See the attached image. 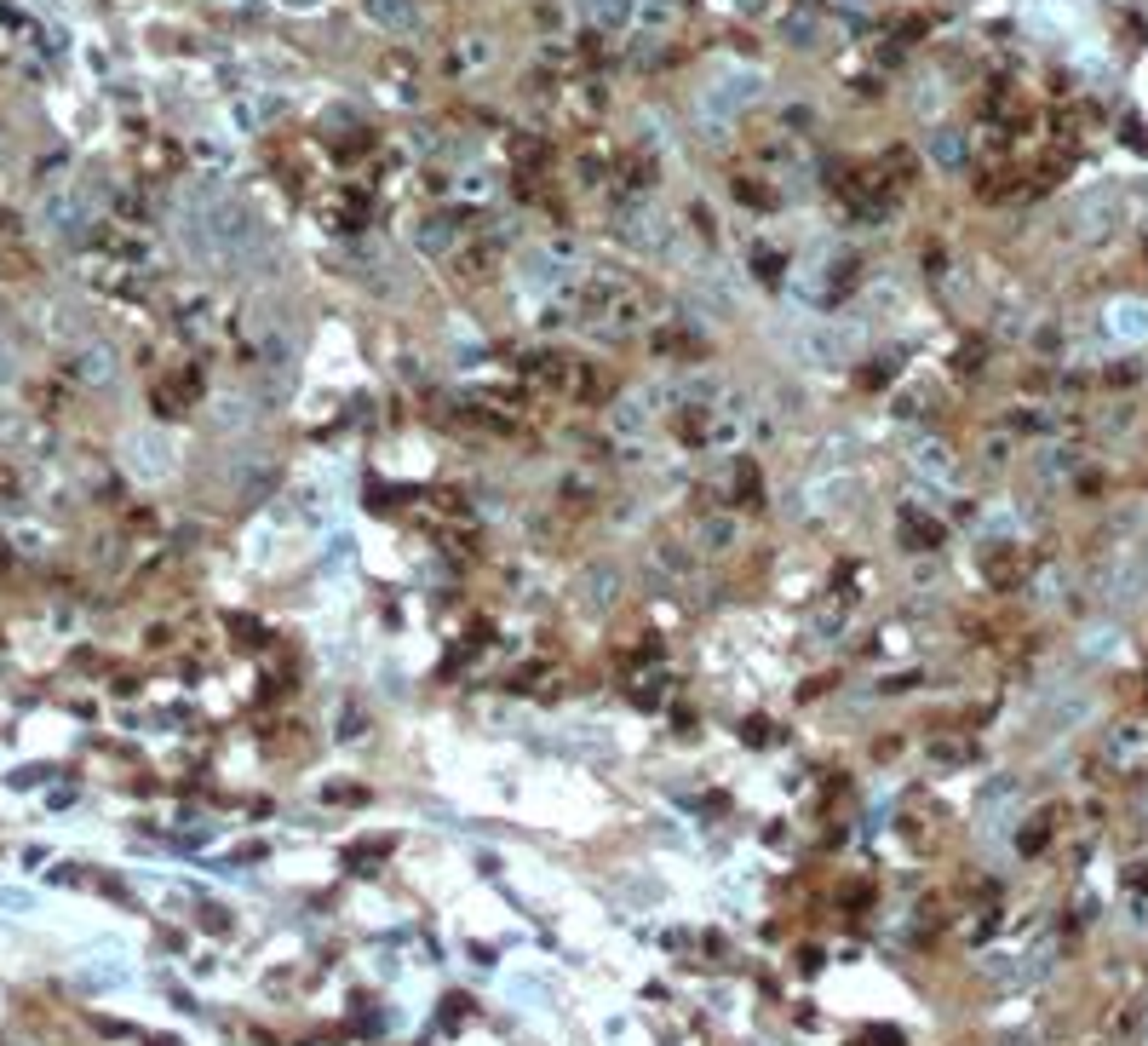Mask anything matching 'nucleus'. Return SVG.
<instances>
[{
	"label": "nucleus",
	"instance_id": "1",
	"mask_svg": "<svg viewBox=\"0 0 1148 1046\" xmlns=\"http://www.w3.org/2000/svg\"><path fill=\"white\" fill-rule=\"evenodd\" d=\"M758 93H764V70L724 63V70H712L706 87H701V116H706V121H735Z\"/></svg>",
	"mask_w": 1148,
	"mask_h": 1046
},
{
	"label": "nucleus",
	"instance_id": "2",
	"mask_svg": "<svg viewBox=\"0 0 1148 1046\" xmlns=\"http://www.w3.org/2000/svg\"><path fill=\"white\" fill-rule=\"evenodd\" d=\"M121 460H126V472L144 478V483L172 478V443H167V432H156V425H144V432H126Z\"/></svg>",
	"mask_w": 1148,
	"mask_h": 1046
},
{
	"label": "nucleus",
	"instance_id": "3",
	"mask_svg": "<svg viewBox=\"0 0 1148 1046\" xmlns=\"http://www.w3.org/2000/svg\"><path fill=\"white\" fill-rule=\"evenodd\" d=\"M620 592H626V575H620V564H609V558H597V564H586L580 569V610L586 615H609L615 604H620Z\"/></svg>",
	"mask_w": 1148,
	"mask_h": 1046
},
{
	"label": "nucleus",
	"instance_id": "4",
	"mask_svg": "<svg viewBox=\"0 0 1148 1046\" xmlns=\"http://www.w3.org/2000/svg\"><path fill=\"white\" fill-rule=\"evenodd\" d=\"M70 369H75V380H81V386H93V391H110L115 380H121V357H115V346H110V339H81Z\"/></svg>",
	"mask_w": 1148,
	"mask_h": 1046
},
{
	"label": "nucleus",
	"instance_id": "5",
	"mask_svg": "<svg viewBox=\"0 0 1148 1046\" xmlns=\"http://www.w3.org/2000/svg\"><path fill=\"white\" fill-rule=\"evenodd\" d=\"M86 219H93V202H81L75 190H47V196H40V225H47L52 237L75 242L86 230Z\"/></svg>",
	"mask_w": 1148,
	"mask_h": 1046
},
{
	"label": "nucleus",
	"instance_id": "6",
	"mask_svg": "<svg viewBox=\"0 0 1148 1046\" xmlns=\"http://www.w3.org/2000/svg\"><path fill=\"white\" fill-rule=\"evenodd\" d=\"M907 460H913V472L924 483H942V489L959 483V460H953V448L942 437H913V443H907Z\"/></svg>",
	"mask_w": 1148,
	"mask_h": 1046
},
{
	"label": "nucleus",
	"instance_id": "7",
	"mask_svg": "<svg viewBox=\"0 0 1148 1046\" xmlns=\"http://www.w3.org/2000/svg\"><path fill=\"white\" fill-rule=\"evenodd\" d=\"M655 432V402L649 397H615L609 402V437L615 443H643Z\"/></svg>",
	"mask_w": 1148,
	"mask_h": 1046
},
{
	"label": "nucleus",
	"instance_id": "8",
	"mask_svg": "<svg viewBox=\"0 0 1148 1046\" xmlns=\"http://www.w3.org/2000/svg\"><path fill=\"white\" fill-rule=\"evenodd\" d=\"M281 483V466L270 455H247V460H235L230 466V489L242 501H258V495H270V489Z\"/></svg>",
	"mask_w": 1148,
	"mask_h": 1046
},
{
	"label": "nucleus",
	"instance_id": "9",
	"mask_svg": "<svg viewBox=\"0 0 1148 1046\" xmlns=\"http://www.w3.org/2000/svg\"><path fill=\"white\" fill-rule=\"evenodd\" d=\"M924 156L936 161V173H965V167H970V138L959 133V127H930Z\"/></svg>",
	"mask_w": 1148,
	"mask_h": 1046
},
{
	"label": "nucleus",
	"instance_id": "10",
	"mask_svg": "<svg viewBox=\"0 0 1148 1046\" xmlns=\"http://www.w3.org/2000/svg\"><path fill=\"white\" fill-rule=\"evenodd\" d=\"M362 12L374 17L385 35H414L420 29V0H362Z\"/></svg>",
	"mask_w": 1148,
	"mask_h": 1046
},
{
	"label": "nucleus",
	"instance_id": "11",
	"mask_svg": "<svg viewBox=\"0 0 1148 1046\" xmlns=\"http://www.w3.org/2000/svg\"><path fill=\"white\" fill-rule=\"evenodd\" d=\"M1109 334L1114 339H1148V305L1143 299H1114L1109 305Z\"/></svg>",
	"mask_w": 1148,
	"mask_h": 1046
},
{
	"label": "nucleus",
	"instance_id": "12",
	"mask_svg": "<svg viewBox=\"0 0 1148 1046\" xmlns=\"http://www.w3.org/2000/svg\"><path fill=\"white\" fill-rule=\"evenodd\" d=\"M810 339H815V346H810V357H815V362H850L861 334H856V328H815Z\"/></svg>",
	"mask_w": 1148,
	"mask_h": 1046
},
{
	"label": "nucleus",
	"instance_id": "13",
	"mask_svg": "<svg viewBox=\"0 0 1148 1046\" xmlns=\"http://www.w3.org/2000/svg\"><path fill=\"white\" fill-rule=\"evenodd\" d=\"M902 541H907V546H936V541H942V518H930V512L907 506V512H902Z\"/></svg>",
	"mask_w": 1148,
	"mask_h": 1046
},
{
	"label": "nucleus",
	"instance_id": "14",
	"mask_svg": "<svg viewBox=\"0 0 1148 1046\" xmlns=\"http://www.w3.org/2000/svg\"><path fill=\"white\" fill-rule=\"evenodd\" d=\"M420 248H425V253H448V248H460V225L443 219V213H437V219H425V225H420Z\"/></svg>",
	"mask_w": 1148,
	"mask_h": 1046
},
{
	"label": "nucleus",
	"instance_id": "15",
	"mask_svg": "<svg viewBox=\"0 0 1148 1046\" xmlns=\"http://www.w3.org/2000/svg\"><path fill=\"white\" fill-rule=\"evenodd\" d=\"M126 977L133 972H126L121 960H98V966H81V989H121Z\"/></svg>",
	"mask_w": 1148,
	"mask_h": 1046
},
{
	"label": "nucleus",
	"instance_id": "16",
	"mask_svg": "<svg viewBox=\"0 0 1148 1046\" xmlns=\"http://www.w3.org/2000/svg\"><path fill=\"white\" fill-rule=\"evenodd\" d=\"M247 420H253V402L247 397H219V402H213V425H219V432H242Z\"/></svg>",
	"mask_w": 1148,
	"mask_h": 1046
},
{
	"label": "nucleus",
	"instance_id": "17",
	"mask_svg": "<svg viewBox=\"0 0 1148 1046\" xmlns=\"http://www.w3.org/2000/svg\"><path fill=\"white\" fill-rule=\"evenodd\" d=\"M782 40H787V47H815L821 24H815L810 12H793V17H782Z\"/></svg>",
	"mask_w": 1148,
	"mask_h": 1046
},
{
	"label": "nucleus",
	"instance_id": "18",
	"mask_svg": "<svg viewBox=\"0 0 1148 1046\" xmlns=\"http://www.w3.org/2000/svg\"><path fill=\"white\" fill-rule=\"evenodd\" d=\"M695 541H701L706 552H724V546H735V518H701Z\"/></svg>",
	"mask_w": 1148,
	"mask_h": 1046
},
{
	"label": "nucleus",
	"instance_id": "19",
	"mask_svg": "<svg viewBox=\"0 0 1148 1046\" xmlns=\"http://www.w3.org/2000/svg\"><path fill=\"white\" fill-rule=\"evenodd\" d=\"M333 736H339V742H356V736H367V708H362V701H344V708H339V719H333Z\"/></svg>",
	"mask_w": 1148,
	"mask_h": 1046
},
{
	"label": "nucleus",
	"instance_id": "20",
	"mask_svg": "<svg viewBox=\"0 0 1148 1046\" xmlns=\"http://www.w3.org/2000/svg\"><path fill=\"white\" fill-rule=\"evenodd\" d=\"M729 478H735L729 489H735L741 501H752V506L764 501V483H758V466H752V460H735V466H729Z\"/></svg>",
	"mask_w": 1148,
	"mask_h": 1046
},
{
	"label": "nucleus",
	"instance_id": "21",
	"mask_svg": "<svg viewBox=\"0 0 1148 1046\" xmlns=\"http://www.w3.org/2000/svg\"><path fill=\"white\" fill-rule=\"evenodd\" d=\"M1005 425H1011V432H1028V437H1045L1056 420H1051L1045 409H1011V414H1005Z\"/></svg>",
	"mask_w": 1148,
	"mask_h": 1046
},
{
	"label": "nucleus",
	"instance_id": "22",
	"mask_svg": "<svg viewBox=\"0 0 1148 1046\" xmlns=\"http://www.w3.org/2000/svg\"><path fill=\"white\" fill-rule=\"evenodd\" d=\"M930 759H936V765H965L970 759V742L965 736H930Z\"/></svg>",
	"mask_w": 1148,
	"mask_h": 1046
},
{
	"label": "nucleus",
	"instance_id": "23",
	"mask_svg": "<svg viewBox=\"0 0 1148 1046\" xmlns=\"http://www.w3.org/2000/svg\"><path fill=\"white\" fill-rule=\"evenodd\" d=\"M592 12H597L603 29H626L632 24V0H592Z\"/></svg>",
	"mask_w": 1148,
	"mask_h": 1046
},
{
	"label": "nucleus",
	"instance_id": "24",
	"mask_svg": "<svg viewBox=\"0 0 1148 1046\" xmlns=\"http://www.w3.org/2000/svg\"><path fill=\"white\" fill-rule=\"evenodd\" d=\"M270 104H276V98H242V104H235V127H247V133H253V127H265V121L276 116Z\"/></svg>",
	"mask_w": 1148,
	"mask_h": 1046
},
{
	"label": "nucleus",
	"instance_id": "25",
	"mask_svg": "<svg viewBox=\"0 0 1148 1046\" xmlns=\"http://www.w3.org/2000/svg\"><path fill=\"white\" fill-rule=\"evenodd\" d=\"M1045 840H1051V817H1033L1022 834H1016V851H1022V857H1033V851H1045Z\"/></svg>",
	"mask_w": 1148,
	"mask_h": 1046
},
{
	"label": "nucleus",
	"instance_id": "26",
	"mask_svg": "<svg viewBox=\"0 0 1148 1046\" xmlns=\"http://www.w3.org/2000/svg\"><path fill=\"white\" fill-rule=\"evenodd\" d=\"M351 558H356V541H351V535H344V529H339V535L328 541V552H322V569L333 575V569H344Z\"/></svg>",
	"mask_w": 1148,
	"mask_h": 1046
},
{
	"label": "nucleus",
	"instance_id": "27",
	"mask_svg": "<svg viewBox=\"0 0 1148 1046\" xmlns=\"http://www.w3.org/2000/svg\"><path fill=\"white\" fill-rule=\"evenodd\" d=\"M483 58H488V40L471 35V40H460V47H454V63H448V70H476Z\"/></svg>",
	"mask_w": 1148,
	"mask_h": 1046
},
{
	"label": "nucleus",
	"instance_id": "28",
	"mask_svg": "<svg viewBox=\"0 0 1148 1046\" xmlns=\"http://www.w3.org/2000/svg\"><path fill=\"white\" fill-rule=\"evenodd\" d=\"M511 1000H523V1007H546V989H540V977H517Z\"/></svg>",
	"mask_w": 1148,
	"mask_h": 1046
},
{
	"label": "nucleus",
	"instance_id": "29",
	"mask_svg": "<svg viewBox=\"0 0 1148 1046\" xmlns=\"http://www.w3.org/2000/svg\"><path fill=\"white\" fill-rule=\"evenodd\" d=\"M494 179L483 173V167H471V173H460V196H488Z\"/></svg>",
	"mask_w": 1148,
	"mask_h": 1046
},
{
	"label": "nucleus",
	"instance_id": "30",
	"mask_svg": "<svg viewBox=\"0 0 1148 1046\" xmlns=\"http://www.w3.org/2000/svg\"><path fill=\"white\" fill-rule=\"evenodd\" d=\"M328 799H339V805H367V787H356V782H328Z\"/></svg>",
	"mask_w": 1148,
	"mask_h": 1046
},
{
	"label": "nucleus",
	"instance_id": "31",
	"mask_svg": "<svg viewBox=\"0 0 1148 1046\" xmlns=\"http://www.w3.org/2000/svg\"><path fill=\"white\" fill-rule=\"evenodd\" d=\"M563 495H569V501H592V478H586V472H569V483H563Z\"/></svg>",
	"mask_w": 1148,
	"mask_h": 1046
},
{
	"label": "nucleus",
	"instance_id": "32",
	"mask_svg": "<svg viewBox=\"0 0 1148 1046\" xmlns=\"http://www.w3.org/2000/svg\"><path fill=\"white\" fill-rule=\"evenodd\" d=\"M0 24H6V29H29V17H24V12H17V6H12V0H0Z\"/></svg>",
	"mask_w": 1148,
	"mask_h": 1046
},
{
	"label": "nucleus",
	"instance_id": "33",
	"mask_svg": "<svg viewBox=\"0 0 1148 1046\" xmlns=\"http://www.w3.org/2000/svg\"><path fill=\"white\" fill-rule=\"evenodd\" d=\"M810 121H815L810 104H793V110H787V127H810Z\"/></svg>",
	"mask_w": 1148,
	"mask_h": 1046
},
{
	"label": "nucleus",
	"instance_id": "34",
	"mask_svg": "<svg viewBox=\"0 0 1148 1046\" xmlns=\"http://www.w3.org/2000/svg\"><path fill=\"white\" fill-rule=\"evenodd\" d=\"M288 6H311V0H288Z\"/></svg>",
	"mask_w": 1148,
	"mask_h": 1046
}]
</instances>
